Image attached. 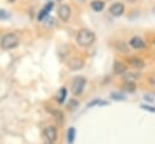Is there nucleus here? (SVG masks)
I'll use <instances>...</instances> for the list:
<instances>
[{
  "instance_id": "obj_10",
  "label": "nucleus",
  "mask_w": 155,
  "mask_h": 144,
  "mask_svg": "<svg viewBox=\"0 0 155 144\" xmlns=\"http://www.w3.org/2000/svg\"><path fill=\"white\" fill-rule=\"evenodd\" d=\"M128 63H130L132 67L137 68V69H142V68L144 67V62H143L140 58H138V57H131V58L128 59Z\"/></svg>"
},
{
  "instance_id": "obj_20",
  "label": "nucleus",
  "mask_w": 155,
  "mask_h": 144,
  "mask_svg": "<svg viewBox=\"0 0 155 144\" xmlns=\"http://www.w3.org/2000/svg\"><path fill=\"white\" fill-rule=\"evenodd\" d=\"M8 17V13L5 10H0V19H5Z\"/></svg>"
},
{
  "instance_id": "obj_6",
  "label": "nucleus",
  "mask_w": 155,
  "mask_h": 144,
  "mask_svg": "<svg viewBox=\"0 0 155 144\" xmlns=\"http://www.w3.org/2000/svg\"><path fill=\"white\" fill-rule=\"evenodd\" d=\"M124 11H125V6H124L121 2H114V4L109 7V12H110L113 16H115V17L121 16V15L124 13Z\"/></svg>"
},
{
  "instance_id": "obj_3",
  "label": "nucleus",
  "mask_w": 155,
  "mask_h": 144,
  "mask_svg": "<svg viewBox=\"0 0 155 144\" xmlns=\"http://www.w3.org/2000/svg\"><path fill=\"white\" fill-rule=\"evenodd\" d=\"M85 85H86V79L84 76H76V77H74L73 83H71V93L74 96L81 94L82 91H84Z\"/></svg>"
},
{
  "instance_id": "obj_9",
  "label": "nucleus",
  "mask_w": 155,
  "mask_h": 144,
  "mask_svg": "<svg viewBox=\"0 0 155 144\" xmlns=\"http://www.w3.org/2000/svg\"><path fill=\"white\" fill-rule=\"evenodd\" d=\"M52 7H53V2H52V1L47 2V4H46L44 7H42V10L39 12L38 19H39V21H42V19L45 18V16H47V15H48V12L52 10Z\"/></svg>"
},
{
  "instance_id": "obj_11",
  "label": "nucleus",
  "mask_w": 155,
  "mask_h": 144,
  "mask_svg": "<svg viewBox=\"0 0 155 144\" xmlns=\"http://www.w3.org/2000/svg\"><path fill=\"white\" fill-rule=\"evenodd\" d=\"M126 70H127V68H126V65H125L124 63L117 62V61L114 63V73H115V74H117V75H120V74H125Z\"/></svg>"
},
{
  "instance_id": "obj_14",
  "label": "nucleus",
  "mask_w": 155,
  "mask_h": 144,
  "mask_svg": "<svg viewBox=\"0 0 155 144\" xmlns=\"http://www.w3.org/2000/svg\"><path fill=\"white\" fill-rule=\"evenodd\" d=\"M115 47H116L117 51H120V52H122V53H127V52L130 51L127 44H125L124 41H116V42H115Z\"/></svg>"
},
{
  "instance_id": "obj_25",
  "label": "nucleus",
  "mask_w": 155,
  "mask_h": 144,
  "mask_svg": "<svg viewBox=\"0 0 155 144\" xmlns=\"http://www.w3.org/2000/svg\"><path fill=\"white\" fill-rule=\"evenodd\" d=\"M127 1H128V2H131V4H133V2L136 1V0H127Z\"/></svg>"
},
{
  "instance_id": "obj_4",
  "label": "nucleus",
  "mask_w": 155,
  "mask_h": 144,
  "mask_svg": "<svg viewBox=\"0 0 155 144\" xmlns=\"http://www.w3.org/2000/svg\"><path fill=\"white\" fill-rule=\"evenodd\" d=\"M58 17L63 21V22H67L68 19H69V17H70V13H71V10H70V7L68 6V5H65V4H63V5H61L59 7H58Z\"/></svg>"
},
{
  "instance_id": "obj_16",
  "label": "nucleus",
  "mask_w": 155,
  "mask_h": 144,
  "mask_svg": "<svg viewBox=\"0 0 155 144\" xmlns=\"http://www.w3.org/2000/svg\"><path fill=\"white\" fill-rule=\"evenodd\" d=\"M74 138H75V129H74L73 127H70L69 131H68V134H67V140H68V143H73V142H74Z\"/></svg>"
},
{
  "instance_id": "obj_15",
  "label": "nucleus",
  "mask_w": 155,
  "mask_h": 144,
  "mask_svg": "<svg viewBox=\"0 0 155 144\" xmlns=\"http://www.w3.org/2000/svg\"><path fill=\"white\" fill-rule=\"evenodd\" d=\"M65 97H67V90L64 87H62L59 90V93H58V97H57V102L58 103H63L64 99H65Z\"/></svg>"
},
{
  "instance_id": "obj_2",
  "label": "nucleus",
  "mask_w": 155,
  "mask_h": 144,
  "mask_svg": "<svg viewBox=\"0 0 155 144\" xmlns=\"http://www.w3.org/2000/svg\"><path fill=\"white\" fill-rule=\"evenodd\" d=\"M18 42H19V39L15 33H7L1 38L0 46L4 50H11V48H15L18 45Z\"/></svg>"
},
{
  "instance_id": "obj_17",
  "label": "nucleus",
  "mask_w": 155,
  "mask_h": 144,
  "mask_svg": "<svg viewBox=\"0 0 155 144\" xmlns=\"http://www.w3.org/2000/svg\"><path fill=\"white\" fill-rule=\"evenodd\" d=\"M122 88H124L125 91H127V92H133V91L136 90V83L125 82V83H124V86H122Z\"/></svg>"
},
{
  "instance_id": "obj_23",
  "label": "nucleus",
  "mask_w": 155,
  "mask_h": 144,
  "mask_svg": "<svg viewBox=\"0 0 155 144\" xmlns=\"http://www.w3.org/2000/svg\"><path fill=\"white\" fill-rule=\"evenodd\" d=\"M150 82H151V85H153V88H154V93H155V77H151Z\"/></svg>"
},
{
  "instance_id": "obj_19",
  "label": "nucleus",
  "mask_w": 155,
  "mask_h": 144,
  "mask_svg": "<svg viewBox=\"0 0 155 144\" xmlns=\"http://www.w3.org/2000/svg\"><path fill=\"white\" fill-rule=\"evenodd\" d=\"M111 97H113V98H115L116 100H117V99H119V100H122V99L125 98V97H124L122 94H120V93H113V94H111Z\"/></svg>"
},
{
  "instance_id": "obj_7",
  "label": "nucleus",
  "mask_w": 155,
  "mask_h": 144,
  "mask_svg": "<svg viewBox=\"0 0 155 144\" xmlns=\"http://www.w3.org/2000/svg\"><path fill=\"white\" fill-rule=\"evenodd\" d=\"M130 46L136 48V50H140V48L145 47V41L142 38H139V36H133L130 40Z\"/></svg>"
},
{
  "instance_id": "obj_8",
  "label": "nucleus",
  "mask_w": 155,
  "mask_h": 144,
  "mask_svg": "<svg viewBox=\"0 0 155 144\" xmlns=\"http://www.w3.org/2000/svg\"><path fill=\"white\" fill-rule=\"evenodd\" d=\"M68 67L71 69V70H79L84 67V61L81 58H71L68 63Z\"/></svg>"
},
{
  "instance_id": "obj_24",
  "label": "nucleus",
  "mask_w": 155,
  "mask_h": 144,
  "mask_svg": "<svg viewBox=\"0 0 155 144\" xmlns=\"http://www.w3.org/2000/svg\"><path fill=\"white\" fill-rule=\"evenodd\" d=\"M142 108H143V109H148V110H150V111H155V110H154L153 108H150V106H145V105H143Z\"/></svg>"
},
{
  "instance_id": "obj_18",
  "label": "nucleus",
  "mask_w": 155,
  "mask_h": 144,
  "mask_svg": "<svg viewBox=\"0 0 155 144\" xmlns=\"http://www.w3.org/2000/svg\"><path fill=\"white\" fill-rule=\"evenodd\" d=\"M51 113L54 115V117H56V120L58 121V122H62L63 121V114H62V111H59V110H51Z\"/></svg>"
},
{
  "instance_id": "obj_28",
  "label": "nucleus",
  "mask_w": 155,
  "mask_h": 144,
  "mask_svg": "<svg viewBox=\"0 0 155 144\" xmlns=\"http://www.w3.org/2000/svg\"><path fill=\"white\" fill-rule=\"evenodd\" d=\"M81 1H84V0H81Z\"/></svg>"
},
{
  "instance_id": "obj_21",
  "label": "nucleus",
  "mask_w": 155,
  "mask_h": 144,
  "mask_svg": "<svg viewBox=\"0 0 155 144\" xmlns=\"http://www.w3.org/2000/svg\"><path fill=\"white\" fill-rule=\"evenodd\" d=\"M96 104H105L104 102H102L101 99H96V100H93V102H91L87 106H92V105H96Z\"/></svg>"
},
{
  "instance_id": "obj_13",
  "label": "nucleus",
  "mask_w": 155,
  "mask_h": 144,
  "mask_svg": "<svg viewBox=\"0 0 155 144\" xmlns=\"http://www.w3.org/2000/svg\"><path fill=\"white\" fill-rule=\"evenodd\" d=\"M138 77H139V75H137V74H134V73H125V74H124V80H125V82L134 83Z\"/></svg>"
},
{
  "instance_id": "obj_22",
  "label": "nucleus",
  "mask_w": 155,
  "mask_h": 144,
  "mask_svg": "<svg viewBox=\"0 0 155 144\" xmlns=\"http://www.w3.org/2000/svg\"><path fill=\"white\" fill-rule=\"evenodd\" d=\"M76 104H78V103H76V100H71V103H70V104H68V108H69L70 110H74Z\"/></svg>"
},
{
  "instance_id": "obj_26",
  "label": "nucleus",
  "mask_w": 155,
  "mask_h": 144,
  "mask_svg": "<svg viewBox=\"0 0 155 144\" xmlns=\"http://www.w3.org/2000/svg\"><path fill=\"white\" fill-rule=\"evenodd\" d=\"M8 1H10V2H13V1H16V0H8Z\"/></svg>"
},
{
  "instance_id": "obj_27",
  "label": "nucleus",
  "mask_w": 155,
  "mask_h": 144,
  "mask_svg": "<svg viewBox=\"0 0 155 144\" xmlns=\"http://www.w3.org/2000/svg\"><path fill=\"white\" fill-rule=\"evenodd\" d=\"M154 45H155V40H154Z\"/></svg>"
},
{
  "instance_id": "obj_1",
  "label": "nucleus",
  "mask_w": 155,
  "mask_h": 144,
  "mask_svg": "<svg viewBox=\"0 0 155 144\" xmlns=\"http://www.w3.org/2000/svg\"><path fill=\"white\" fill-rule=\"evenodd\" d=\"M76 41H78V44L80 46L88 47L94 41V33L92 30H90V29H86V28L80 29L78 35H76Z\"/></svg>"
},
{
  "instance_id": "obj_12",
  "label": "nucleus",
  "mask_w": 155,
  "mask_h": 144,
  "mask_svg": "<svg viewBox=\"0 0 155 144\" xmlns=\"http://www.w3.org/2000/svg\"><path fill=\"white\" fill-rule=\"evenodd\" d=\"M91 7H92L93 11L99 12V11H102L104 8V1H102V0H93L91 2Z\"/></svg>"
},
{
  "instance_id": "obj_5",
  "label": "nucleus",
  "mask_w": 155,
  "mask_h": 144,
  "mask_svg": "<svg viewBox=\"0 0 155 144\" xmlns=\"http://www.w3.org/2000/svg\"><path fill=\"white\" fill-rule=\"evenodd\" d=\"M44 137L48 140V142H54L57 138V129L53 126H47L44 129Z\"/></svg>"
}]
</instances>
